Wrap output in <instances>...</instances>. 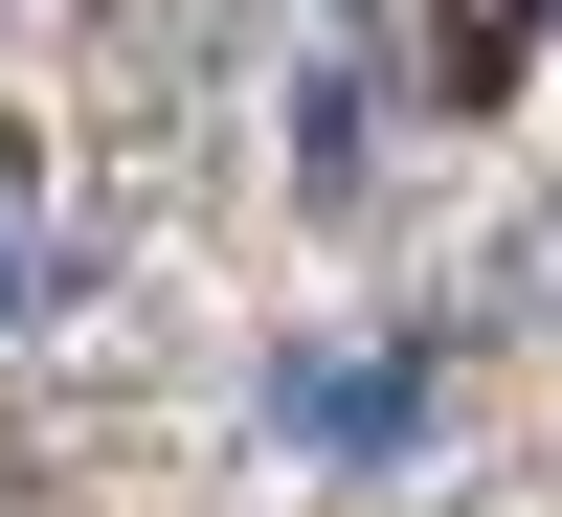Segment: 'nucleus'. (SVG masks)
Listing matches in <instances>:
<instances>
[{
	"label": "nucleus",
	"mask_w": 562,
	"mask_h": 517,
	"mask_svg": "<svg viewBox=\"0 0 562 517\" xmlns=\"http://www.w3.org/2000/svg\"><path fill=\"white\" fill-rule=\"evenodd\" d=\"M293 428H338V450H383V428H405V360H315V383H293Z\"/></svg>",
	"instance_id": "obj_1"
},
{
	"label": "nucleus",
	"mask_w": 562,
	"mask_h": 517,
	"mask_svg": "<svg viewBox=\"0 0 562 517\" xmlns=\"http://www.w3.org/2000/svg\"><path fill=\"white\" fill-rule=\"evenodd\" d=\"M0 293H23V225H0Z\"/></svg>",
	"instance_id": "obj_2"
}]
</instances>
